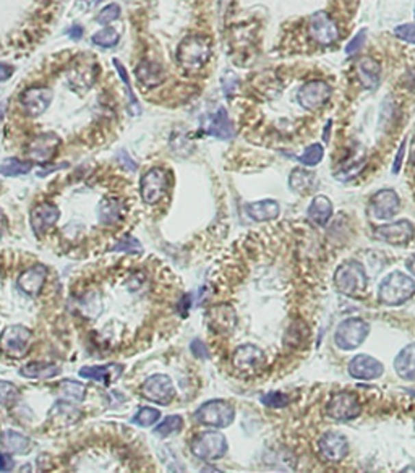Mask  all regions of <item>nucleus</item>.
<instances>
[{
	"label": "nucleus",
	"instance_id": "nucleus-27",
	"mask_svg": "<svg viewBox=\"0 0 415 473\" xmlns=\"http://www.w3.org/2000/svg\"><path fill=\"white\" fill-rule=\"evenodd\" d=\"M135 75L141 85L147 88H156L164 81V70L161 68V65L149 60L140 62V65H136L135 68Z\"/></svg>",
	"mask_w": 415,
	"mask_h": 473
},
{
	"label": "nucleus",
	"instance_id": "nucleus-37",
	"mask_svg": "<svg viewBox=\"0 0 415 473\" xmlns=\"http://www.w3.org/2000/svg\"><path fill=\"white\" fill-rule=\"evenodd\" d=\"M182 426H184L182 417H180V415H171V417H166L164 420H162V423H159L154 433L161 437H167V436L174 435V433L180 431V428Z\"/></svg>",
	"mask_w": 415,
	"mask_h": 473
},
{
	"label": "nucleus",
	"instance_id": "nucleus-59",
	"mask_svg": "<svg viewBox=\"0 0 415 473\" xmlns=\"http://www.w3.org/2000/svg\"><path fill=\"white\" fill-rule=\"evenodd\" d=\"M5 105H3V104H0V122H2L3 120V117H5Z\"/></svg>",
	"mask_w": 415,
	"mask_h": 473
},
{
	"label": "nucleus",
	"instance_id": "nucleus-51",
	"mask_svg": "<svg viewBox=\"0 0 415 473\" xmlns=\"http://www.w3.org/2000/svg\"><path fill=\"white\" fill-rule=\"evenodd\" d=\"M13 468V459L8 454L0 452V472H8Z\"/></svg>",
	"mask_w": 415,
	"mask_h": 473
},
{
	"label": "nucleus",
	"instance_id": "nucleus-24",
	"mask_svg": "<svg viewBox=\"0 0 415 473\" xmlns=\"http://www.w3.org/2000/svg\"><path fill=\"white\" fill-rule=\"evenodd\" d=\"M123 373V365L121 363H109L103 366H83L79 370V376L92 379V381H98L101 384H109L116 383Z\"/></svg>",
	"mask_w": 415,
	"mask_h": 473
},
{
	"label": "nucleus",
	"instance_id": "nucleus-1",
	"mask_svg": "<svg viewBox=\"0 0 415 473\" xmlns=\"http://www.w3.org/2000/svg\"><path fill=\"white\" fill-rule=\"evenodd\" d=\"M415 295V281L407 274L394 271L379 282L378 300L386 307H399Z\"/></svg>",
	"mask_w": 415,
	"mask_h": 473
},
{
	"label": "nucleus",
	"instance_id": "nucleus-9",
	"mask_svg": "<svg viewBox=\"0 0 415 473\" xmlns=\"http://www.w3.org/2000/svg\"><path fill=\"white\" fill-rule=\"evenodd\" d=\"M375 238L392 246H405L414 240L415 225L409 219H401L396 222L378 225L375 229Z\"/></svg>",
	"mask_w": 415,
	"mask_h": 473
},
{
	"label": "nucleus",
	"instance_id": "nucleus-20",
	"mask_svg": "<svg viewBox=\"0 0 415 473\" xmlns=\"http://www.w3.org/2000/svg\"><path fill=\"white\" fill-rule=\"evenodd\" d=\"M60 218V209L51 201H44L31 211V229L38 237H42L57 224Z\"/></svg>",
	"mask_w": 415,
	"mask_h": 473
},
{
	"label": "nucleus",
	"instance_id": "nucleus-50",
	"mask_svg": "<svg viewBox=\"0 0 415 473\" xmlns=\"http://www.w3.org/2000/svg\"><path fill=\"white\" fill-rule=\"evenodd\" d=\"M404 154H405V141H403V144H401L399 149H397L394 166H392V172H394V174H397V172L401 170V166H403V161H404Z\"/></svg>",
	"mask_w": 415,
	"mask_h": 473
},
{
	"label": "nucleus",
	"instance_id": "nucleus-44",
	"mask_svg": "<svg viewBox=\"0 0 415 473\" xmlns=\"http://www.w3.org/2000/svg\"><path fill=\"white\" fill-rule=\"evenodd\" d=\"M121 16V7L117 3H109L108 7H104L98 15V23L99 25H110L112 21H116Z\"/></svg>",
	"mask_w": 415,
	"mask_h": 473
},
{
	"label": "nucleus",
	"instance_id": "nucleus-48",
	"mask_svg": "<svg viewBox=\"0 0 415 473\" xmlns=\"http://www.w3.org/2000/svg\"><path fill=\"white\" fill-rule=\"evenodd\" d=\"M112 250L114 251H131V253H136V250L140 251L141 246H140V242L136 240V238L131 237L130 243H123V240H122V242H118Z\"/></svg>",
	"mask_w": 415,
	"mask_h": 473
},
{
	"label": "nucleus",
	"instance_id": "nucleus-30",
	"mask_svg": "<svg viewBox=\"0 0 415 473\" xmlns=\"http://www.w3.org/2000/svg\"><path fill=\"white\" fill-rule=\"evenodd\" d=\"M81 412L73 407L68 402H59L52 407V410L49 412V420L54 423V426H68L73 425L75 422H78L81 418Z\"/></svg>",
	"mask_w": 415,
	"mask_h": 473
},
{
	"label": "nucleus",
	"instance_id": "nucleus-41",
	"mask_svg": "<svg viewBox=\"0 0 415 473\" xmlns=\"http://www.w3.org/2000/svg\"><path fill=\"white\" fill-rule=\"evenodd\" d=\"M159 417H161V412H159V410L151 409V407H143V409H140V412L136 413V417L134 418V423L143 428L153 426L154 423L159 420Z\"/></svg>",
	"mask_w": 415,
	"mask_h": 473
},
{
	"label": "nucleus",
	"instance_id": "nucleus-43",
	"mask_svg": "<svg viewBox=\"0 0 415 473\" xmlns=\"http://www.w3.org/2000/svg\"><path fill=\"white\" fill-rule=\"evenodd\" d=\"M262 402L266 407H271V409H282V407L289 404V397L279 391H271L262 397Z\"/></svg>",
	"mask_w": 415,
	"mask_h": 473
},
{
	"label": "nucleus",
	"instance_id": "nucleus-22",
	"mask_svg": "<svg viewBox=\"0 0 415 473\" xmlns=\"http://www.w3.org/2000/svg\"><path fill=\"white\" fill-rule=\"evenodd\" d=\"M310 34L316 42L323 44V46H329V44H333L339 36L338 26L333 23V20L329 18L328 13H325V12H316L312 15Z\"/></svg>",
	"mask_w": 415,
	"mask_h": 473
},
{
	"label": "nucleus",
	"instance_id": "nucleus-15",
	"mask_svg": "<svg viewBox=\"0 0 415 473\" xmlns=\"http://www.w3.org/2000/svg\"><path fill=\"white\" fill-rule=\"evenodd\" d=\"M331 97V88L326 81H321V79H313V81H308L300 88L297 101L300 104V107H303L305 110H316L328 103V99Z\"/></svg>",
	"mask_w": 415,
	"mask_h": 473
},
{
	"label": "nucleus",
	"instance_id": "nucleus-18",
	"mask_svg": "<svg viewBox=\"0 0 415 473\" xmlns=\"http://www.w3.org/2000/svg\"><path fill=\"white\" fill-rule=\"evenodd\" d=\"M320 455L328 462H341L349 454V441L342 433L328 431L318 441Z\"/></svg>",
	"mask_w": 415,
	"mask_h": 473
},
{
	"label": "nucleus",
	"instance_id": "nucleus-45",
	"mask_svg": "<svg viewBox=\"0 0 415 473\" xmlns=\"http://www.w3.org/2000/svg\"><path fill=\"white\" fill-rule=\"evenodd\" d=\"M394 34L403 41L412 42L415 44V23H407V25H401L394 29Z\"/></svg>",
	"mask_w": 415,
	"mask_h": 473
},
{
	"label": "nucleus",
	"instance_id": "nucleus-6",
	"mask_svg": "<svg viewBox=\"0 0 415 473\" xmlns=\"http://www.w3.org/2000/svg\"><path fill=\"white\" fill-rule=\"evenodd\" d=\"M190 450L195 457L201 461H218L224 457L227 452V441L226 436L219 431H205L197 437H193Z\"/></svg>",
	"mask_w": 415,
	"mask_h": 473
},
{
	"label": "nucleus",
	"instance_id": "nucleus-11",
	"mask_svg": "<svg viewBox=\"0 0 415 473\" xmlns=\"http://www.w3.org/2000/svg\"><path fill=\"white\" fill-rule=\"evenodd\" d=\"M401 200L394 190L383 188L370 198L368 216L377 220H390L399 213Z\"/></svg>",
	"mask_w": 415,
	"mask_h": 473
},
{
	"label": "nucleus",
	"instance_id": "nucleus-46",
	"mask_svg": "<svg viewBox=\"0 0 415 473\" xmlns=\"http://www.w3.org/2000/svg\"><path fill=\"white\" fill-rule=\"evenodd\" d=\"M238 86V78L232 72H227L223 78V90L226 96H232L237 91Z\"/></svg>",
	"mask_w": 415,
	"mask_h": 473
},
{
	"label": "nucleus",
	"instance_id": "nucleus-12",
	"mask_svg": "<svg viewBox=\"0 0 415 473\" xmlns=\"http://www.w3.org/2000/svg\"><path fill=\"white\" fill-rule=\"evenodd\" d=\"M99 73V65L95 60H90L88 57L81 55L75 60L72 68L68 70V85L73 88L75 91L83 92L88 91L95 83L96 77Z\"/></svg>",
	"mask_w": 415,
	"mask_h": 473
},
{
	"label": "nucleus",
	"instance_id": "nucleus-42",
	"mask_svg": "<svg viewBox=\"0 0 415 473\" xmlns=\"http://www.w3.org/2000/svg\"><path fill=\"white\" fill-rule=\"evenodd\" d=\"M20 392L18 389L13 386L12 383L0 381V405H12L18 399Z\"/></svg>",
	"mask_w": 415,
	"mask_h": 473
},
{
	"label": "nucleus",
	"instance_id": "nucleus-29",
	"mask_svg": "<svg viewBox=\"0 0 415 473\" xmlns=\"http://www.w3.org/2000/svg\"><path fill=\"white\" fill-rule=\"evenodd\" d=\"M281 213L279 203L275 200H263L257 203L247 205V214L257 222H266V220H275Z\"/></svg>",
	"mask_w": 415,
	"mask_h": 473
},
{
	"label": "nucleus",
	"instance_id": "nucleus-35",
	"mask_svg": "<svg viewBox=\"0 0 415 473\" xmlns=\"http://www.w3.org/2000/svg\"><path fill=\"white\" fill-rule=\"evenodd\" d=\"M33 169V162L20 161L16 157H8L0 164V174L5 177H18L25 175Z\"/></svg>",
	"mask_w": 415,
	"mask_h": 473
},
{
	"label": "nucleus",
	"instance_id": "nucleus-2",
	"mask_svg": "<svg viewBox=\"0 0 415 473\" xmlns=\"http://www.w3.org/2000/svg\"><path fill=\"white\" fill-rule=\"evenodd\" d=\"M334 285L339 294L347 297H359L368 285L364 264L355 259H347L341 263L334 272Z\"/></svg>",
	"mask_w": 415,
	"mask_h": 473
},
{
	"label": "nucleus",
	"instance_id": "nucleus-33",
	"mask_svg": "<svg viewBox=\"0 0 415 473\" xmlns=\"http://www.w3.org/2000/svg\"><path fill=\"white\" fill-rule=\"evenodd\" d=\"M289 187L299 194H308L315 187V174L305 169H294L289 175Z\"/></svg>",
	"mask_w": 415,
	"mask_h": 473
},
{
	"label": "nucleus",
	"instance_id": "nucleus-5",
	"mask_svg": "<svg viewBox=\"0 0 415 473\" xmlns=\"http://www.w3.org/2000/svg\"><path fill=\"white\" fill-rule=\"evenodd\" d=\"M236 418V409L227 400H210L195 412V420L200 425L213 428H227Z\"/></svg>",
	"mask_w": 415,
	"mask_h": 473
},
{
	"label": "nucleus",
	"instance_id": "nucleus-39",
	"mask_svg": "<svg viewBox=\"0 0 415 473\" xmlns=\"http://www.w3.org/2000/svg\"><path fill=\"white\" fill-rule=\"evenodd\" d=\"M118 41H121V34L117 33L114 28H104L98 31L96 34H92V42L99 47H114L117 46Z\"/></svg>",
	"mask_w": 415,
	"mask_h": 473
},
{
	"label": "nucleus",
	"instance_id": "nucleus-54",
	"mask_svg": "<svg viewBox=\"0 0 415 473\" xmlns=\"http://www.w3.org/2000/svg\"><path fill=\"white\" fill-rule=\"evenodd\" d=\"M68 36L72 38V39H75V41L81 39V36H83V28H81V26H78V25L72 26V28L68 29Z\"/></svg>",
	"mask_w": 415,
	"mask_h": 473
},
{
	"label": "nucleus",
	"instance_id": "nucleus-25",
	"mask_svg": "<svg viewBox=\"0 0 415 473\" xmlns=\"http://www.w3.org/2000/svg\"><path fill=\"white\" fill-rule=\"evenodd\" d=\"M206 133L218 140H232L234 138V125L229 118L227 110L219 107L214 116H211L205 123Z\"/></svg>",
	"mask_w": 415,
	"mask_h": 473
},
{
	"label": "nucleus",
	"instance_id": "nucleus-19",
	"mask_svg": "<svg viewBox=\"0 0 415 473\" xmlns=\"http://www.w3.org/2000/svg\"><path fill=\"white\" fill-rule=\"evenodd\" d=\"M349 374L355 379H364V381H373L383 376L385 366L377 358L372 355L359 353L349 361Z\"/></svg>",
	"mask_w": 415,
	"mask_h": 473
},
{
	"label": "nucleus",
	"instance_id": "nucleus-16",
	"mask_svg": "<svg viewBox=\"0 0 415 473\" xmlns=\"http://www.w3.org/2000/svg\"><path fill=\"white\" fill-rule=\"evenodd\" d=\"M206 322L216 334H231L237 326V313L229 303H218L208 309Z\"/></svg>",
	"mask_w": 415,
	"mask_h": 473
},
{
	"label": "nucleus",
	"instance_id": "nucleus-13",
	"mask_svg": "<svg viewBox=\"0 0 415 473\" xmlns=\"http://www.w3.org/2000/svg\"><path fill=\"white\" fill-rule=\"evenodd\" d=\"M141 394L144 399L154 402L159 405H169L175 397L174 383L166 374H154L148 378L141 386Z\"/></svg>",
	"mask_w": 415,
	"mask_h": 473
},
{
	"label": "nucleus",
	"instance_id": "nucleus-14",
	"mask_svg": "<svg viewBox=\"0 0 415 473\" xmlns=\"http://www.w3.org/2000/svg\"><path fill=\"white\" fill-rule=\"evenodd\" d=\"M264 363H266V355L262 348L253 346V344H244L234 350L232 365L238 373H257L260 368H263Z\"/></svg>",
	"mask_w": 415,
	"mask_h": 473
},
{
	"label": "nucleus",
	"instance_id": "nucleus-34",
	"mask_svg": "<svg viewBox=\"0 0 415 473\" xmlns=\"http://www.w3.org/2000/svg\"><path fill=\"white\" fill-rule=\"evenodd\" d=\"M379 72H381V70H379L378 62L372 59V57H365V59L360 60L359 75H360L362 85H364L365 88L373 90V88L378 85Z\"/></svg>",
	"mask_w": 415,
	"mask_h": 473
},
{
	"label": "nucleus",
	"instance_id": "nucleus-10",
	"mask_svg": "<svg viewBox=\"0 0 415 473\" xmlns=\"http://www.w3.org/2000/svg\"><path fill=\"white\" fill-rule=\"evenodd\" d=\"M362 413V405L355 394L342 391L331 397L326 405V415L336 422H351Z\"/></svg>",
	"mask_w": 415,
	"mask_h": 473
},
{
	"label": "nucleus",
	"instance_id": "nucleus-38",
	"mask_svg": "<svg viewBox=\"0 0 415 473\" xmlns=\"http://www.w3.org/2000/svg\"><path fill=\"white\" fill-rule=\"evenodd\" d=\"M323 154H325L323 146H321L320 143H313L302 153V156H299V162L307 167H315L316 164H320L321 162Z\"/></svg>",
	"mask_w": 415,
	"mask_h": 473
},
{
	"label": "nucleus",
	"instance_id": "nucleus-52",
	"mask_svg": "<svg viewBox=\"0 0 415 473\" xmlns=\"http://www.w3.org/2000/svg\"><path fill=\"white\" fill-rule=\"evenodd\" d=\"M12 75H13V67H12V65L0 64V83L7 81V79L10 78Z\"/></svg>",
	"mask_w": 415,
	"mask_h": 473
},
{
	"label": "nucleus",
	"instance_id": "nucleus-49",
	"mask_svg": "<svg viewBox=\"0 0 415 473\" xmlns=\"http://www.w3.org/2000/svg\"><path fill=\"white\" fill-rule=\"evenodd\" d=\"M190 348H192L193 355H195L197 358H203V360H206L208 358V350H206L205 344H203L200 339L193 340V342L190 344Z\"/></svg>",
	"mask_w": 415,
	"mask_h": 473
},
{
	"label": "nucleus",
	"instance_id": "nucleus-21",
	"mask_svg": "<svg viewBox=\"0 0 415 473\" xmlns=\"http://www.w3.org/2000/svg\"><path fill=\"white\" fill-rule=\"evenodd\" d=\"M60 140L55 133H41L31 141L28 146V156L36 162H49L54 159L57 149H59Z\"/></svg>",
	"mask_w": 415,
	"mask_h": 473
},
{
	"label": "nucleus",
	"instance_id": "nucleus-53",
	"mask_svg": "<svg viewBox=\"0 0 415 473\" xmlns=\"http://www.w3.org/2000/svg\"><path fill=\"white\" fill-rule=\"evenodd\" d=\"M101 2H103V0H77L78 7L81 8V10H91V8H95Z\"/></svg>",
	"mask_w": 415,
	"mask_h": 473
},
{
	"label": "nucleus",
	"instance_id": "nucleus-8",
	"mask_svg": "<svg viewBox=\"0 0 415 473\" xmlns=\"http://www.w3.org/2000/svg\"><path fill=\"white\" fill-rule=\"evenodd\" d=\"M167 188H169V180H167L166 170L161 169V167L148 170L147 174L141 177L140 194L143 201L149 206L158 205L166 196Z\"/></svg>",
	"mask_w": 415,
	"mask_h": 473
},
{
	"label": "nucleus",
	"instance_id": "nucleus-3",
	"mask_svg": "<svg viewBox=\"0 0 415 473\" xmlns=\"http://www.w3.org/2000/svg\"><path fill=\"white\" fill-rule=\"evenodd\" d=\"M211 41L206 36L193 34L182 39L177 47V60L185 68L197 70L201 68L211 59Z\"/></svg>",
	"mask_w": 415,
	"mask_h": 473
},
{
	"label": "nucleus",
	"instance_id": "nucleus-58",
	"mask_svg": "<svg viewBox=\"0 0 415 473\" xmlns=\"http://www.w3.org/2000/svg\"><path fill=\"white\" fill-rule=\"evenodd\" d=\"M329 127H331V122H328V127H326V131H323V140L328 141L329 140Z\"/></svg>",
	"mask_w": 415,
	"mask_h": 473
},
{
	"label": "nucleus",
	"instance_id": "nucleus-32",
	"mask_svg": "<svg viewBox=\"0 0 415 473\" xmlns=\"http://www.w3.org/2000/svg\"><path fill=\"white\" fill-rule=\"evenodd\" d=\"M0 444L3 446V449H7V452L12 454L25 455L33 449V443H31L29 437L10 430L2 433V436H0Z\"/></svg>",
	"mask_w": 415,
	"mask_h": 473
},
{
	"label": "nucleus",
	"instance_id": "nucleus-4",
	"mask_svg": "<svg viewBox=\"0 0 415 473\" xmlns=\"http://www.w3.org/2000/svg\"><path fill=\"white\" fill-rule=\"evenodd\" d=\"M370 334V324L362 318H347L338 326L334 333V344L344 352L355 350Z\"/></svg>",
	"mask_w": 415,
	"mask_h": 473
},
{
	"label": "nucleus",
	"instance_id": "nucleus-28",
	"mask_svg": "<svg viewBox=\"0 0 415 473\" xmlns=\"http://www.w3.org/2000/svg\"><path fill=\"white\" fill-rule=\"evenodd\" d=\"M307 216L316 225H326L333 216V203L325 194H316L308 206Z\"/></svg>",
	"mask_w": 415,
	"mask_h": 473
},
{
	"label": "nucleus",
	"instance_id": "nucleus-56",
	"mask_svg": "<svg viewBox=\"0 0 415 473\" xmlns=\"http://www.w3.org/2000/svg\"><path fill=\"white\" fill-rule=\"evenodd\" d=\"M410 164L415 166V136L412 138V143H410Z\"/></svg>",
	"mask_w": 415,
	"mask_h": 473
},
{
	"label": "nucleus",
	"instance_id": "nucleus-36",
	"mask_svg": "<svg viewBox=\"0 0 415 473\" xmlns=\"http://www.w3.org/2000/svg\"><path fill=\"white\" fill-rule=\"evenodd\" d=\"M59 387H60V392L67 397L68 400H73V402H83L86 396V387L83 386L81 383L78 381H72V379H62L59 383Z\"/></svg>",
	"mask_w": 415,
	"mask_h": 473
},
{
	"label": "nucleus",
	"instance_id": "nucleus-7",
	"mask_svg": "<svg viewBox=\"0 0 415 473\" xmlns=\"http://www.w3.org/2000/svg\"><path fill=\"white\" fill-rule=\"evenodd\" d=\"M33 340V331L23 324L7 326L0 334V350L12 358H21L28 353Z\"/></svg>",
	"mask_w": 415,
	"mask_h": 473
},
{
	"label": "nucleus",
	"instance_id": "nucleus-26",
	"mask_svg": "<svg viewBox=\"0 0 415 473\" xmlns=\"http://www.w3.org/2000/svg\"><path fill=\"white\" fill-rule=\"evenodd\" d=\"M397 376L405 381H415V342L405 346L394 358Z\"/></svg>",
	"mask_w": 415,
	"mask_h": 473
},
{
	"label": "nucleus",
	"instance_id": "nucleus-31",
	"mask_svg": "<svg viewBox=\"0 0 415 473\" xmlns=\"http://www.w3.org/2000/svg\"><path fill=\"white\" fill-rule=\"evenodd\" d=\"M60 373V366L55 363H42V361H31L20 368V374L29 379H52Z\"/></svg>",
	"mask_w": 415,
	"mask_h": 473
},
{
	"label": "nucleus",
	"instance_id": "nucleus-55",
	"mask_svg": "<svg viewBox=\"0 0 415 473\" xmlns=\"http://www.w3.org/2000/svg\"><path fill=\"white\" fill-rule=\"evenodd\" d=\"M7 231V216L3 213V209H0V237L3 235Z\"/></svg>",
	"mask_w": 415,
	"mask_h": 473
},
{
	"label": "nucleus",
	"instance_id": "nucleus-57",
	"mask_svg": "<svg viewBox=\"0 0 415 473\" xmlns=\"http://www.w3.org/2000/svg\"><path fill=\"white\" fill-rule=\"evenodd\" d=\"M407 269L415 276V256H412V258L407 261Z\"/></svg>",
	"mask_w": 415,
	"mask_h": 473
},
{
	"label": "nucleus",
	"instance_id": "nucleus-60",
	"mask_svg": "<svg viewBox=\"0 0 415 473\" xmlns=\"http://www.w3.org/2000/svg\"><path fill=\"white\" fill-rule=\"evenodd\" d=\"M414 16H415V8H414Z\"/></svg>",
	"mask_w": 415,
	"mask_h": 473
},
{
	"label": "nucleus",
	"instance_id": "nucleus-17",
	"mask_svg": "<svg viewBox=\"0 0 415 473\" xmlns=\"http://www.w3.org/2000/svg\"><path fill=\"white\" fill-rule=\"evenodd\" d=\"M52 99H54V92L49 88L36 86L28 88V90L21 92L20 104L25 109V112L28 114V117H39L49 109Z\"/></svg>",
	"mask_w": 415,
	"mask_h": 473
},
{
	"label": "nucleus",
	"instance_id": "nucleus-40",
	"mask_svg": "<svg viewBox=\"0 0 415 473\" xmlns=\"http://www.w3.org/2000/svg\"><path fill=\"white\" fill-rule=\"evenodd\" d=\"M114 65H116V70L118 72V75H121L122 81L125 83V86H127V94H129V97H130L131 114H134V116H136V114H140V107H138V101H136V97H135V94H134V91H131V85H130V79H129V73H127L125 67H123V65L121 64V60L114 59Z\"/></svg>",
	"mask_w": 415,
	"mask_h": 473
},
{
	"label": "nucleus",
	"instance_id": "nucleus-47",
	"mask_svg": "<svg viewBox=\"0 0 415 473\" xmlns=\"http://www.w3.org/2000/svg\"><path fill=\"white\" fill-rule=\"evenodd\" d=\"M365 34H366L365 31H360V33H357L355 36L351 39V42H349L347 47H346V52L349 55H354L360 51L362 46H364V42H365Z\"/></svg>",
	"mask_w": 415,
	"mask_h": 473
},
{
	"label": "nucleus",
	"instance_id": "nucleus-23",
	"mask_svg": "<svg viewBox=\"0 0 415 473\" xmlns=\"http://www.w3.org/2000/svg\"><path fill=\"white\" fill-rule=\"evenodd\" d=\"M46 277L47 268L44 266V264H34V266L28 268L26 271L20 274L16 284H18V289L21 292H25L26 295H29V297H38L42 292Z\"/></svg>",
	"mask_w": 415,
	"mask_h": 473
}]
</instances>
